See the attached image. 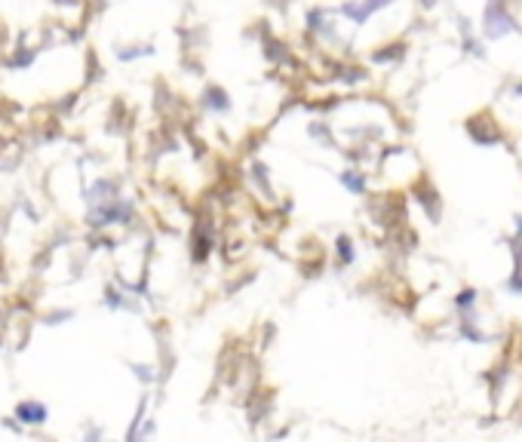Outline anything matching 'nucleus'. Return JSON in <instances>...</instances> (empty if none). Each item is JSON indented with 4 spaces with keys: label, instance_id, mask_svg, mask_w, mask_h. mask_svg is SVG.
I'll return each mask as SVG.
<instances>
[{
    "label": "nucleus",
    "instance_id": "nucleus-1",
    "mask_svg": "<svg viewBox=\"0 0 522 442\" xmlns=\"http://www.w3.org/2000/svg\"><path fill=\"white\" fill-rule=\"evenodd\" d=\"M18 415H22L25 421H31V424H34V421H43L46 409H43V406H28V402H25V406H18Z\"/></svg>",
    "mask_w": 522,
    "mask_h": 442
}]
</instances>
